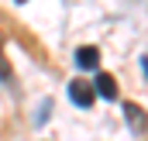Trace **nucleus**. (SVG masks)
I'll return each instance as SVG.
<instances>
[{
    "label": "nucleus",
    "mask_w": 148,
    "mask_h": 141,
    "mask_svg": "<svg viewBox=\"0 0 148 141\" xmlns=\"http://www.w3.org/2000/svg\"><path fill=\"white\" fill-rule=\"evenodd\" d=\"M69 100H73L79 110H86V107H93V100H97V90H93L86 79H73V83H69Z\"/></svg>",
    "instance_id": "nucleus-1"
},
{
    "label": "nucleus",
    "mask_w": 148,
    "mask_h": 141,
    "mask_svg": "<svg viewBox=\"0 0 148 141\" xmlns=\"http://www.w3.org/2000/svg\"><path fill=\"white\" fill-rule=\"evenodd\" d=\"M124 120H127V131L131 134H148V114L141 110L138 103H124Z\"/></svg>",
    "instance_id": "nucleus-2"
},
{
    "label": "nucleus",
    "mask_w": 148,
    "mask_h": 141,
    "mask_svg": "<svg viewBox=\"0 0 148 141\" xmlns=\"http://www.w3.org/2000/svg\"><path fill=\"white\" fill-rule=\"evenodd\" d=\"M93 90H97V97H103V100H117V79H114L110 72H97Z\"/></svg>",
    "instance_id": "nucleus-3"
},
{
    "label": "nucleus",
    "mask_w": 148,
    "mask_h": 141,
    "mask_svg": "<svg viewBox=\"0 0 148 141\" xmlns=\"http://www.w3.org/2000/svg\"><path fill=\"white\" fill-rule=\"evenodd\" d=\"M76 66L79 69H100V48H93V45L76 48Z\"/></svg>",
    "instance_id": "nucleus-4"
},
{
    "label": "nucleus",
    "mask_w": 148,
    "mask_h": 141,
    "mask_svg": "<svg viewBox=\"0 0 148 141\" xmlns=\"http://www.w3.org/2000/svg\"><path fill=\"white\" fill-rule=\"evenodd\" d=\"M0 79H10V66L3 62V55H0Z\"/></svg>",
    "instance_id": "nucleus-5"
},
{
    "label": "nucleus",
    "mask_w": 148,
    "mask_h": 141,
    "mask_svg": "<svg viewBox=\"0 0 148 141\" xmlns=\"http://www.w3.org/2000/svg\"><path fill=\"white\" fill-rule=\"evenodd\" d=\"M141 69H145V76H148V59H141Z\"/></svg>",
    "instance_id": "nucleus-6"
},
{
    "label": "nucleus",
    "mask_w": 148,
    "mask_h": 141,
    "mask_svg": "<svg viewBox=\"0 0 148 141\" xmlns=\"http://www.w3.org/2000/svg\"><path fill=\"white\" fill-rule=\"evenodd\" d=\"M14 3H28V0H14Z\"/></svg>",
    "instance_id": "nucleus-7"
}]
</instances>
